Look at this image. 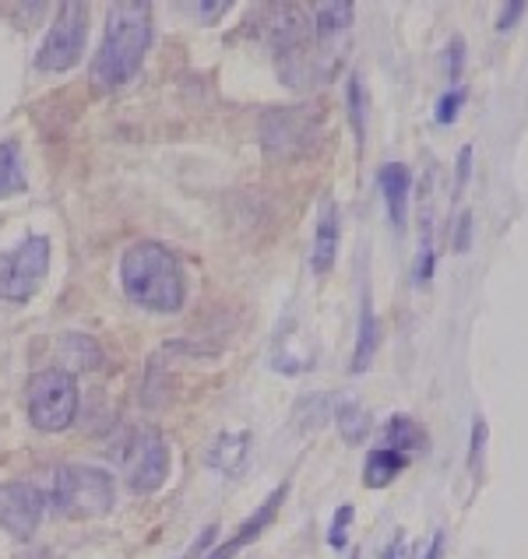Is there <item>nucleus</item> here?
<instances>
[{
  "label": "nucleus",
  "instance_id": "c756f323",
  "mask_svg": "<svg viewBox=\"0 0 528 559\" xmlns=\"http://www.w3.org/2000/svg\"><path fill=\"white\" fill-rule=\"evenodd\" d=\"M406 552H409L406 538L398 535V542H395V546H388V549H384V556H380V559H406Z\"/></svg>",
  "mask_w": 528,
  "mask_h": 559
},
{
  "label": "nucleus",
  "instance_id": "aec40b11",
  "mask_svg": "<svg viewBox=\"0 0 528 559\" xmlns=\"http://www.w3.org/2000/svg\"><path fill=\"white\" fill-rule=\"evenodd\" d=\"M345 103H349V120H352V131H356V141H363V131H366V99H363V85H360L356 74H352L349 85H345Z\"/></svg>",
  "mask_w": 528,
  "mask_h": 559
},
{
  "label": "nucleus",
  "instance_id": "7ed1b4c3",
  "mask_svg": "<svg viewBox=\"0 0 528 559\" xmlns=\"http://www.w3.org/2000/svg\"><path fill=\"white\" fill-rule=\"evenodd\" d=\"M117 503V483L106 468L95 465H63L54 475V507L60 518L95 521L106 518Z\"/></svg>",
  "mask_w": 528,
  "mask_h": 559
},
{
  "label": "nucleus",
  "instance_id": "f8f14e48",
  "mask_svg": "<svg viewBox=\"0 0 528 559\" xmlns=\"http://www.w3.org/2000/svg\"><path fill=\"white\" fill-rule=\"evenodd\" d=\"M335 258H339V207H335V201H321L314 250H310V267L317 271V275H328Z\"/></svg>",
  "mask_w": 528,
  "mask_h": 559
},
{
  "label": "nucleus",
  "instance_id": "20e7f679",
  "mask_svg": "<svg viewBox=\"0 0 528 559\" xmlns=\"http://www.w3.org/2000/svg\"><path fill=\"white\" fill-rule=\"evenodd\" d=\"M25 408H28V423L39 429V433H63L74 415H78V380L71 370H39L32 373L25 383Z\"/></svg>",
  "mask_w": 528,
  "mask_h": 559
},
{
  "label": "nucleus",
  "instance_id": "473e14b6",
  "mask_svg": "<svg viewBox=\"0 0 528 559\" xmlns=\"http://www.w3.org/2000/svg\"><path fill=\"white\" fill-rule=\"evenodd\" d=\"M349 559H360V552H352V556H349Z\"/></svg>",
  "mask_w": 528,
  "mask_h": 559
},
{
  "label": "nucleus",
  "instance_id": "393cba45",
  "mask_svg": "<svg viewBox=\"0 0 528 559\" xmlns=\"http://www.w3.org/2000/svg\"><path fill=\"white\" fill-rule=\"evenodd\" d=\"M469 247H472V212H461L455 233V253H466Z\"/></svg>",
  "mask_w": 528,
  "mask_h": 559
},
{
  "label": "nucleus",
  "instance_id": "9b49d317",
  "mask_svg": "<svg viewBox=\"0 0 528 559\" xmlns=\"http://www.w3.org/2000/svg\"><path fill=\"white\" fill-rule=\"evenodd\" d=\"M377 183L384 190V204H388V218L395 233H406L409 222V187H412V173L402 163H388L377 173Z\"/></svg>",
  "mask_w": 528,
  "mask_h": 559
},
{
  "label": "nucleus",
  "instance_id": "f257e3e1",
  "mask_svg": "<svg viewBox=\"0 0 528 559\" xmlns=\"http://www.w3.org/2000/svg\"><path fill=\"white\" fill-rule=\"evenodd\" d=\"M149 43H152V4H145V0L114 4L106 19L103 46L92 60V85L103 92L131 85L141 63H145Z\"/></svg>",
  "mask_w": 528,
  "mask_h": 559
},
{
  "label": "nucleus",
  "instance_id": "1a4fd4ad",
  "mask_svg": "<svg viewBox=\"0 0 528 559\" xmlns=\"http://www.w3.org/2000/svg\"><path fill=\"white\" fill-rule=\"evenodd\" d=\"M261 141L271 155H300L317 141V120L307 109H271L261 120Z\"/></svg>",
  "mask_w": 528,
  "mask_h": 559
},
{
  "label": "nucleus",
  "instance_id": "ddd939ff",
  "mask_svg": "<svg viewBox=\"0 0 528 559\" xmlns=\"http://www.w3.org/2000/svg\"><path fill=\"white\" fill-rule=\"evenodd\" d=\"M247 457H250V433L247 429L222 433V437H215L212 447H208V465L222 475H230V478H236L247 468Z\"/></svg>",
  "mask_w": 528,
  "mask_h": 559
},
{
  "label": "nucleus",
  "instance_id": "39448f33",
  "mask_svg": "<svg viewBox=\"0 0 528 559\" xmlns=\"http://www.w3.org/2000/svg\"><path fill=\"white\" fill-rule=\"evenodd\" d=\"M85 39H89V4L68 0V4H60L50 32H46L36 53V68L46 74H63L78 68V60L85 53Z\"/></svg>",
  "mask_w": 528,
  "mask_h": 559
},
{
  "label": "nucleus",
  "instance_id": "c85d7f7f",
  "mask_svg": "<svg viewBox=\"0 0 528 559\" xmlns=\"http://www.w3.org/2000/svg\"><path fill=\"white\" fill-rule=\"evenodd\" d=\"M472 173V148H461L458 152V183H466Z\"/></svg>",
  "mask_w": 528,
  "mask_h": 559
},
{
  "label": "nucleus",
  "instance_id": "cd10ccee",
  "mask_svg": "<svg viewBox=\"0 0 528 559\" xmlns=\"http://www.w3.org/2000/svg\"><path fill=\"white\" fill-rule=\"evenodd\" d=\"M230 8H233V4H226V0H219V4H204V0H201V4H198V11L204 14V22H208V25H212L215 19H222V14H226Z\"/></svg>",
  "mask_w": 528,
  "mask_h": 559
},
{
  "label": "nucleus",
  "instance_id": "0eeeda50",
  "mask_svg": "<svg viewBox=\"0 0 528 559\" xmlns=\"http://www.w3.org/2000/svg\"><path fill=\"white\" fill-rule=\"evenodd\" d=\"M120 465L127 475V486L138 497H149V492L163 489V483L169 478V447L163 433L152 426L134 429L120 451Z\"/></svg>",
  "mask_w": 528,
  "mask_h": 559
},
{
  "label": "nucleus",
  "instance_id": "9d476101",
  "mask_svg": "<svg viewBox=\"0 0 528 559\" xmlns=\"http://www.w3.org/2000/svg\"><path fill=\"white\" fill-rule=\"evenodd\" d=\"M285 492H290V486H279L275 492H271V497H268L258 510H254V518H247L244 524H239L236 535L226 542V546H219V549H215L212 556H208V559H233L236 552H244V549L250 546V542H258V538H261V532L268 528L271 521H275L279 507H282V500H285Z\"/></svg>",
  "mask_w": 528,
  "mask_h": 559
},
{
  "label": "nucleus",
  "instance_id": "bb28decb",
  "mask_svg": "<svg viewBox=\"0 0 528 559\" xmlns=\"http://www.w3.org/2000/svg\"><path fill=\"white\" fill-rule=\"evenodd\" d=\"M483 443H486V419H476V426H472V454H469V465H476L479 454H483Z\"/></svg>",
  "mask_w": 528,
  "mask_h": 559
},
{
  "label": "nucleus",
  "instance_id": "6e6552de",
  "mask_svg": "<svg viewBox=\"0 0 528 559\" xmlns=\"http://www.w3.org/2000/svg\"><path fill=\"white\" fill-rule=\"evenodd\" d=\"M46 497L32 483H0V528L11 538L28 542L43 524Z\"/></svg>",
  "mask_w": 528,
  "mask_h": 559
},
{
  "label": "nucleus",
  "instance_id": "f3484780",
  "mask_svg": "<svg viewBox=\"0 0 528 559\" xmlns=\"http://www.w3.org/2000/svg\"><path fill=\"white\" fill-rule=\"evenodd\" d=\"M335 423H339V437L349 447H360L366 440V433H371V412H366L360 402H352V397L339 402V408H335Z\"/></svg>",
  "mask_w": 528,
  "mask_h": 559
},
{
  "label": "nucleus",
  "instance_id": "b1692460",
  "mask_svg": "<svg viewBox=\"0 0 528 559\" xmlns=\"http://www.w3.org/2000/svg\"><path fill=\"white\" fill-rule=\"evenodd\" d=\"M461 63H466V39H451L444 50V74L451 78V82L461 78Z\"/></svg>",
  "mask_w": 528,
  "mask_h": 559
},
{
  "label": "nucleus",
  "instance_id": "4be33fe9",
  "mask_svg": "<svg viewBox=\"0 0 528 559\" xmlns=\"http://www.w3.org/2000/svg\"><path fill=\"white\" fill-rule=\"evenodd\" d=\"M430 278H434V236H430V226H426L420 261H415V285H426Z\"/></svg>",
  "mask_w": 528,
  "mask_h": 559
},
{
  "label": "nucleus",
  "instance_id": "dca6fc26",
  "mask_svg": "<svg viewBox=\"0 0 528 559\" xmlns=\"http://www.w3.org/2000/svg\"><path fill=\"white\" fill-rule=\"evenodd\" d=\"M377 348V317H374V302L371 293L363 296V310H360V334H356V353H352V373H363L374 359Z\"/></svg>",
  "mask_w": 528,
  "mask_h": 559
},
{
  "label": "nucleus",
  "instance_id": "423d86ee",
  "mask_svg": "<svg viewBox=\"0 0 528 559\" xmlns=\"http://www.w3.org/2000/svg\"><path fill=\"white\" fill-rule=\"evenodd\" d=\"M46 271H50V239L28 236L19 247L0 253V299L28 302L43 289Z\"/></svg>",
  "mask_w": 528,
  "mask_h": 559
},
{
  "label": "nucleus",
  "instance_id": "2f4dec72",
  "mask_svg": "<svg viewBox=\"0 0 528 559\" xmlns=\"http://www.w3.org/2000/svg\"><path fill=\"white\" fill-rule=\"evenodd\" d=\"M14 559H50V552H46V549H32V552H22V556H14Z\"/></svg>",
  "mask_w": 528,
  "mask_h": 559
},
{
  "label": "nucleus",
  "instance_id": "6ab92c4d",
  "mask_svg": "<svg viewBox=\"0 0 528 559\" xmlns=\"http://www.w3.org/2000/svg\"><path fill=\"white\" fill-rule=\"evenodd\" d=\"M388 447H391V451H402V454L423 451V447H426L423 426L415 423V419H409V415H391V423H388Z\"/></svg>",
  "mask_w": 528,
  "mask_h": 559
},
{
  "label": "nucleus",
  "instance_id": "a211bd4d",
  "mask_svg": "<svg viewBox=\"0 0 528 559\" xmlns=\"http://www.w3.org/2000/svg\"><path fill=\"white\" fill-rule=\"evenodd\" d=\"M352 14H356V8L345 4V0H342V4H339V0H335V4H317L314 8V32H317V39L328 43V39L339 36V32H345L352 25Z\"/></svg>",
  "mask_w": 528,
  "mask_h": 559
},
{
  "label": "nucleus",
  "instance_id": "f03ea898",
  "mask_svg": "<svg viewBox=\"0 0 528 559\" xmlns=\"http://www.w3.org/2000/svg\"><path fill=\"white\" fill-rule=\"evenodd\" d=\"M120 285L134 307L152 313H176L187 296L180 261L163 243H152V239H141V243H131L124 250Z\"/></svg>",
  "mask_w": 528,
  "mask_h": 559
},
{
  "label": "nucleus",
  "instance_id": "4468645a",
  "mask_svg": "<svg viewBox=\"0 0 528 559\" xmlns=\"http://www.w3.org/2000/svg\"><path fill=\"white\" fill-rule=\"evenodd\" d=\"M406 468H409V454L391 451V447H374V451L366 454V465H363V486L384 489V486H391Z\"/></svg>",
  "mask_w": 528,
  "mask_h": 559
},
{
  "label": "nucleus",
  "instance_id": "2eb2a0df",
  "mask_svg": "<svg viewBox=\"0 0 528 559\" xmlns=\"http://www.w3.org/2000/svg\"><path fill=\"white\" fill-rule=\"evenodd\" d=\"M22 190H28V177L19 141H0V198H14Z\"/></svg>",
  "mask_w": 528,
  "mask_h": 559
},
{
  "label": "nucleus",
  "instance_id": "5701e85b",
  "mask_svg": "<svg viewBox=\"0 0 528 559\" xmlns=\"http://www.w3.org/2000/svg\"><path fill=\"white\" fill-rule=\"evenodd\" d=\"M349 524H352V507H349V503H342V510H339V514H335L331 532H328V546H331V549H345Z\"/></svg>",
  "mask_w": 528,
  "mask_h": 559
},
{
  "label": "nucleus",
  "instance_id": "412c9836",
  "mask_svg": "<svg viewBox=\"0 0 528 559\" xmlns=\"http://www.w3.org/2000/svg\"><path fill=\"white\" fill-rule=\"evenodd\" d=\"M466 99H469V92L466 88H461V85H455L451 92H444L441 95V103H437V123H455L458 120V114H461V106H466Z\"/></svg>",
  "mask_w": 528,
  "mask_h": 559
},
{
  "label": "nucleus",
  "instance_id": "a878e982",
  "mask_svg": "<svg viewBox=\"0 0 528 559\" xmlns=\"http://www.w3.org/2000/svg\"><path fill=\"white\" fill-rule=\"evenodd\" d=\"M525 4H521V0H515V4H504L501 8V19H497V28L501 32H511V28H515L518 25V19H525Z\"/></svg>",
  "mask_w": 528,
  "mask_h": 559
},
{
  "label": "nucleus",
  "instance_id": "7c9ffc66",
  "mask_svg": "<svg viewBox=\"0 0 528 559\" xmlns=\"http://www.w3.org/2000/svg\"><path fill=\"white\" fill-rule=\"evenodd\" d=\"M423 559H444V532L434 535V542H430V549L423 552Z\"/></svg>",
  "mask_w": 528,
  "mask_h": 559
}]
</instances>
